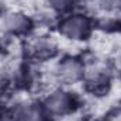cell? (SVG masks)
<instances>
[{
  "label": "cell",
  "instance_id": "6",
  "mask_svg": "<svg viewBox=\"0 0 121 121\" xmlns=\"http://www.w3.org/2000/svg\"><path fill=\"white\" fill-rule=\"evenodd\" d=\"M51 3V6H54L58 10H66L69 7H72L73 4L79 3L80 0H48Z\"/></svg>",
  "mask_w": 121,
  "mask_h": 121
},
{
  "label": "cell",
  "instance_id": "4",
  "mask_svg": "<svg viewBox=\"0 0 121 121\" xmlns=\"http://www.w3.org/2000/svg\"><path fill=\"white\" fill-rule=\"evenodd\" d=\"M16 121H45V114L44 110L41 107H38L37 104H24L21 106L14 116Z\"/></svg>",
  "mask_w": 121,
  "mask_h": 121
},
{
  "label": "cell",
  "instance_id": "2",
  "mask_svg": "<svg viewBox=\"0 0 121 121\" xmlns=\"http://www.w3.org/2000/svg\"><path fill=\"white\" fill-rule=\"evenodd\" d=\"M73 97L63 90H52L44 101V110L54 117H60L73 110Z\"/></svg>",
  "mask_w": 121,
  "mask_h": 121
},
{
  "label": "cell",
  "instance_id": "5",
  "mask_svg": "<svg viewBox=\"0 0 121 121\" xmlns=\"http://www.w3.org/2000/svg\"><path fill=\"white\" fill-rule=\"evenodd\" d=\"M4 26L10 32L20 34V32H24V31H27L30 28L31 21L30 18L23 13H11V14H9L6 17Z\"/></svg>",
  "mask_w": 121,
  "mask_h": 121
},
{
  "label": "cell",
  "instance_id": "3",
  "mask_svg": "<svg viewBox=\"0 0 121 121\" xmlns=\"http://www.w3.org/2000/svg\"><path fill=\"white\" fill-rule=\"evenodd\" d=\"M56 76L60 82H63L66 85H72L85 76V68L79 62V59L66 58L58 65Z\"/></svg>",
  "mask_w": 121,
  "mask_h": 121
},
{
  "label": "cell",
  "instance_id": "1",
  "mask_svg": "<svg viewBox=\"0 0 121 121\" xmlns=\"http://www.w3.org/2000/svg\"><path fill=\"white\" fill-rule=\"evenodd\" d=\"M90 20L83 14H69L59 23V32L72 41L86 39L90 34Z\"/></svg>",
  "mask_w": 121,
  "mask_h": 121
}]
</instances>
